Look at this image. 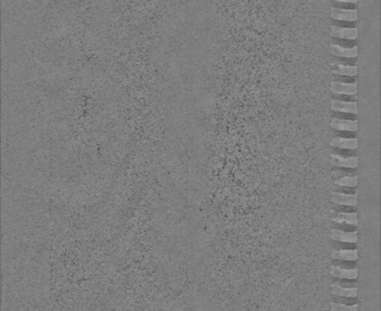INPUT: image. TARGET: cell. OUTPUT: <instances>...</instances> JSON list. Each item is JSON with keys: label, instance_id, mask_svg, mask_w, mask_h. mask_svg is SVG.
I'll use <instances>...</instances> for the list:
<instances>
[{"label": "cell", "instance_id": "obj_1", "mask_svg": "<svg viewBox=\"0 0 381 311\" xmlns=\"http://www.w3.org/2000/svg\"><path fill=\"white\" fill-rule=\"evenodd\" d=\"M330 18L334 20L355 23L358 18V10H346L332 6L330 8Z\"/></svg>", "mask_w": 381, "mask_h": 311}, {"label": "cell", "instance_id": "obj_2", "mask_svg": "<svg viewBox=\"0 0 381 311\" xmlns=\"http://www.w3.org/2000/svg\"><path fill=\"white\" fill-rule=\"evenodd\" d=\"M330 36L336 40H355L358 36V30L354 28H341L338 26H330Z\"/></svg>", "mask_w": 381, "mask_h": 311}, {"label": "cell", "instance_id": "obj_3", "mask_svg": "<svg viewBox=\"0 0 381 311\" xmlns=\"http://www.w3.org/2000/svg\"><path fill=\"white\" fill-rule=\"evenodd\" d=\"M330 53L342 58H356L358 56V46H354L352 48H344L338 44H330Z\"/></svg>", "mask_w": 381, "mask_h": 311}, {"label": "cell", "instance_id": "obj_4", "mask_svg": "<svg viewBox=\"0 0 381 311\" xmlns=\"http://www.w3.org/2000/svg\"><path fill=\"white\" fill-rule=\"evenodd\" d=\"M331 201L338 205L342 206H356L358 204V193L355 194H346L342 192L333 191L331 193Z\"/></svg>", "mask_w": 381, "mask_h": 311}, {"label": "cell", "instance_id": "obj_5", "mask_svg": "<svg viewBox=\"0 0 381 311\" xmlns=\"http://www.w3.org/2000/svg\"><path fill=\"white\" fill-rule=\"evenodd\" d=\"M330 90L333 93L340 95H356L358 84L356 83H342L338 81L331 82Z\"/></svg>", "mask_w": 381, "mask_h": 311}, {"label": "cell", "instance_id": "obj_6", "mask_svg": "<svg viewBox=\"0 0 381 311\" xmlns=\"http://www.w3.org/2000/svg\"><path fill=\"white\" fill-rule=\"evenodd\" d=\"M330 163L332 166L346 168H356L358 165V156L344 158L336 154H331Z\"/></svg>", "mask_w": 381, "mask_h": 311}, {"label": "cell", "instance_id": "obj_7", "mask_svg": "<svg viewBox=\"0 0 381 311\" xmlns=\"http://www.w3.org/2000/svg\"><path fill=\"white\" fill-rule=\"evenodd\" d=\"M330 108L336 112L342 113H350L356 115L358 114V104L356 101L346 102L340 100H332L330 102Z\"/></svg>", "mask_w": 381, "mask_h": 311}, {"label": "cell", "instance_id": "obj_8", "mask_svg": "<svg viewBox=\"0 0 381 311\" xmlns=\"http://www.w3.org/2000/svg\"><path fill=\"white\" fill-rule=\"evenodd\" d=\"M330 238L331 240L340 241V242L356 243L358 240V232L356 230L353 231V232H346V231L341 230L333 228V230H331Z\"/></svg>", "mask_w": 381, "mask_h": 311}, {"label": "cell", "instance_id": "obj_9", "mask_svg": "<svg viewBox=\"0 0 381 311\" xmlns=\"http://www.w3.org/2000/svg\"><path fill=\"white\" fill-rule=\"evenodd\" d=\"M330 126L336 130L355 132L358 130V122L356 120H341V118H333L330 122Z\"/></svg>", "mask_w": 381, "mask_h": 311}, {"label": "cell", "instance_id": "obj_10", "mask_svg": "<svg viewBox=\"0 0 381 311\" xmlns=\"http://www.w3.org/2000/svg\"><path fill=\"white\" fill-rule=\"evenodd\" d=\"M330 146L341 150H355L358 146V140L356 138H335L330 141Z\"/></svg>", "mask_w": 381, "mask_h": 311}, {"label": "cell", "instance_id": "obj_11", "mask_svg": "<svg viewBox=\"0 0 381 311\" xmlns=\"http://www.w3.org/2000/svg\"><path fill=\"white\" fill-rule=\"evenodd\" d=\"M331 276L338 278H346V280H356L358 276V268H341L340 266H331Z\"/></svg>", "mask_w": 381, "mask_h": 311}, {"label": "cell", "instance_id": "obj_12", "mask_svg": "<svg viewBox=\"0 0 381 311\" xmlns=\"http://www.w3.org/2000/svg\"><path fill=\"white\" fill-rule=\"evenodd\" d=\"M331 293L336 296H343V298H355L358 296V288H343L340 284L333 283L331 284Z\"/></svg>", "mask_w": 381, "mask_h": 311}, {"label": "cell", "instance_id": "obj_13", "mask_svg": "<svg viewBox=\"0 0 381 311\" xmlns=\"http://www.w3.org/2000/svg\"><path fill=\"white\" fill-rule=\"evenodd\" d=\"M332 258L338 260L356 261L358 260V250H334L331 254Z\"/></svg>", "mask_w": 381, "mask_h": 311}, {"label": "cell", "instance_id": "obj_14", "mask_svg": "<svg viewBox=\"0 0 381 311\" xmlns=\"http://www.w3.org/2000/svg\"><path fill=\"white\" fill-rule=\"evenodd\" d=\"M358 68L356 66L342 65L336 64L332 68V74L336 76H356Z\"/></svg>", "mask_w": 381, "mask_h": 311}, {"label": "cell", "instance_id": "obj_15", "mask_svg": "<svg viewBox=\"0 0 381 311\" xmlns=\"http://www.w3.org/2000/svg\"><path fill=\"white\" fill-rule=\"evenodd\" d=\"M331 220L336 223H346L348 225H358V214L356 212H340L336 215V218H332Z\"/></svg>", "mask_w": 381, "mask_h": 311}, {"label": "cell", "instance_id": "obj_16", "mask_svg": "<svg viewBox=\"0 0 381 311\" xmlns=\"http://www.w3.org/2000/svg\"><path fill=\"white\" fill-rule=\"evenodd\" d=\"M358 178L356 176H343L334 182L335 185L346 186V188H356L358 186Z\"/></svg>", "mask_w": 381, "mask_h": 311}, {"label": "cell", "instance_id": "obj_17", "mask_svg": "<svg viewBox=\"0 0 381 311\" xmlns=\"http://www.w3.org/2000/svg\"><path fill=\"white\" fill-rule=\"evenodd\" d=\"M331 311H358V304H354L352 306H348L342 303L331 302Z\"/></svg>", "mask_w": 381, "mask_h": 311}, {"label": "cell", "instance_id": "obj_18", "mask_svg": "<svg viewBox=\"0 0 381 311\" xmlns=\"http://www.w3.org/2000/svg\"><path fill=\"white\" fill-rule=\"evenodd\" d=\"M333 1L340 2V3H348V4H356L358 2V0H333Z\"/></svg>", "mask_w": 381, "mask_h": 311}]
</instances>
